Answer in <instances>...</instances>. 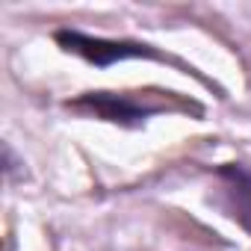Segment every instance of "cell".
Segmentation results:
<instances>
[{"label":"cell","instance_id":"6da1fadb","mask_svg":"<svg viewBox=\"0 0 251 251\" xmlns=\"http://www.w3.org/2000/svg\"><path fill=\"white\" fill-rule=\"evenodd\" d=\"M53 42L65 53H74V56L92 62V65H98V68H109V65L124 62V59H160V62L180 65L177 59L160 53L154 45L130 42V39H103V36H89V33H80V30H56Z\"/></svg>","mask_w":251,"mask_h":251},{"label":"cell","instance_id":"7a4b0ae2","mask_svg":"<svg viewBox=\"0 0 251 251\" xmlns=\"http://www.w3.org/2000/svg\"><path fill=\"white\" fill-rule=\"evenodd\" d=\"M65 109L95 115L109 124H121V127H145V121L160 112L157 103L139 100L133 92H83L74 100H65Z\"/></svg>","mask_w":251,"mask_h":251},{"label":"cell","instance_id":"3957f363","mask_svg":"<svg viewBox=\"0 0 251 251\" xmlns=\"http://www.w3.org/2000/svg\"><path fill=\"white\" fill-rule=\"evenodd\" d=\"M213 180L216 189L210 201L251 236V169L242 163H222L213 169Z\"/></svg>","mask_w":251,"mask_h":251}]
</instances>
